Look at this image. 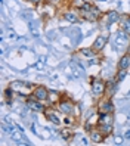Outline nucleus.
<instances>
[{"instance_id":"5","label":"nucleus","mask_w":130,"mask_h":146,"mask_svg":"<svg viewBox=\"0 0 130 146\" xmlns=\"http://www.w3.org/2000/svg\"><path fill=\"white\" fill-rule=\"evenodd\" d=\"M25 106L30 111H34V112H45V109H46V104L37 100L33 94H30V96L25 99Z\"/></svg>"},{"instance_id":"15","label":"nucleus","mask_w":130,"mask_h":146,"mask_svg":"<svg viewBox=\"0 0 130 146\" xmlns=\"http://www.w3.org/2000/svg\"><path fill=\"white\" fill-rule=\"evenodd\" d=\"M120 28L123 30L127 36H130V15H123L120 19Z\"/></svg>"},{"instance_id":"9","label":"nucleus","mask_w":130,"mask_h":146,"mask_svg":"<svg viewBox=\"0 0 130 146\" xmlns=\"http://www.w3.org/2000/svg\"><path fill=\"white\" fill-rule=\"evenodd\" d=\"M89 137H90V140H92V143H102L103 140L107 139L105 136H103V133L99 130V128L95 125L92 130L89 131Z\"/></svg>"},{"instance_id":"12","label":"nucleus","mask_w":130,"mask_h":146,"mask_svg":"<svg viewBox=\"0 0 130 146\" xmlns=\"http://www.w3.org/2000/svg\"><path fill=\"white\" fill-rule=\"evenodd\" d=\"M64 19L67 22L77 24V22L80 21V13L75 12V11H67V12H64Z\"/></svg>"},{"instance_id":"14","label":"nucleus","mask_w":130,"mask_h":146,"mask_svg":"<svg viewBox=\"0 0 130 146\" xmlns=\"http://www.w3.org/2000/svg\"><path fill=\"white\" fill-rule=\"evenodd\" d=\"M117 89H118V83L115 81V78H111L107 81V96H109V98L114 96Z\"/></svg>"},{"instance_id":"11","label":"nucleus","mask_w":130,"mask_h":146,"mask_svg":"<svg viewBox=\"0 0 130 146\" xmlns=\"http://www.w3.org/2000/svg\"><path fill=\"white\" fill-rule=\"evenodd\" d=\"M105 18H107V27H111L112 24H120V19H121V16L118 13V11H109L107 15H105Z\"/></svg>"},{"instance_id":"25","label":"nucleus","mask_w":130,"mask_h":146,"mask_svg":"<svg viewBox=\"0 0 130 146\" xmlns=\"http://www.w3.org/2000/svg\"><path fill=\"white\" fill-rule=\"evenodd\" d=\"M30 3H33V5H39V3H41L43 0H28Z\"/></svg>"},{"instance_id":"6","label":"nucleus","mask_w":130,"mask_h":146,"mask_svg":"<svg viewBox=\"0 0 130 146\" xmlns=\"http://www.w3.org/2000/svg\"><path fill=\"white\" fill-rule=\"evenodd\" d=\"M108 41H109V34L108 33H101L99 36L95 38V41L92 43V47H93V50L96 53H99V52H102V50L105 49V46L108 44Z\"/></svg>"},{"instance_id":"13","label":"nucleus","mask_w":130,"mask_h":146,"mask_svg":"<svg viewBox=\"0 0 130 146\" xmlns=\"http://www.w3.org/2000/svg\"><path fill=\"white\" fill-rule=\"evenodd\" d=\"M129 66H130V52H126L123 56L118 59L117 68L118 70H129Z\"/></svg>"},{"instance_id":"18","label":"nucleus","mask_w":130,"mask_h":146,"mask_svg":"<svg viewBox=\"0 0 130 146\" xmlns=\"http://www.w3.org/2000/svg\"><path fill=\"white\" fill-rule=\"evenodd\" d=\"M96 127L103 133V136H105V137H108L109 134H112V131H114V127H112V124H98Z\"/></svg>"},{"instance_id":"24","label":"nucleus","mask_w":130,"mask_h":146,"mask_svg":"<svg viewBox=\"0 0 130 146\" xmlns=\"http://www.w3.org/2000/svg\"><path fill=\"white\" fill-rule=\"evenodd\" d=\"M124 140H130V128L126 130V133H124Z\"/></svg>"},{"instance_id":"3","label":"nucleus","mask_w":130,"mask_h":146,"mask_svg":"<svg viewBox=\"0 0 130 146\" xmlns=\"http://www.w3.org/2000/svg\"><path fill=\"white\" fill-rule=\"evenodd\" d=\"M56 106H58V109H59L61 114H64V115H73L75 104H74V102H73L70 98L64 96V98L59 99V102L56 104Z\"/></svg>"},{"instance_id":"2","label":"nucleus","mask_w":130,"mask_h":146,"mask_svg":"<svg viewBox=\"0 0 130 146\" xmlns=\"http://www.w3.org/2000/svg\"><path fill=\"white\" fill-rule=\"evenodd\" d=\"M90 90H92L93 96L98 99L107 96V81L101 78V77H95L90 81Z\"/></svg>"},{"instance_id":"22","label":"nucleus","mask_w":130,"mask_h":146,"mask_svg":"<svg viewBox=\"0 0 130 146\" xmlns=\"http://www.w3.org/2000/svg\"><path fill=\"white\" fill-rule=\"evenodd\" d=\"M45 61H46L45 56H40V59L36 62V65H34V66H36L37 70H43V68H45Z\"/></svg>"},{"instance_id":"10","label":"nucleus","mask_w":130,"mask_h":146,"mask_svg":"<svg viewBox=\"0 0 130 146\" xmlns=\"http://www.w3.org/2000/svg\"><path fill=\"white\" fill-rule=\"evenodd\" d=\"M98 124H112L114 125V112H99L96 125Z\"/></svg>"},{"instance_id":"8","label":"nucleus","mask_w":130,"mask_h":146,"mask_svg":"<svg viewBox=\"0 0 130 146\" xmlns=\"http://www.w3.org/2000/svg\"><path fill=\"white\" fill-rule=\"evenodd\" d=\"M45 115H46V118H47L53 125H61V124H62V119L59 118V115H58V112H56L55 106H52V105L46 106V109H45Z\"/></svg>"},{"instance_id":"21","label":"nucleus","mask_w":130,"mask_h":146,"mask_svg":"<svg viewBox=\"0 0 130 146\" xmlns=\"http://www.w3.org/2000/svg\"><path fill=\"white\" fill-rule=\"evenodd\" d=\"M11 139L12 140H15V142H19V140H22V131L21 130H18V131H12L11 133Z\"/></svg>"},{"instance_id":"23","label":"nucleus","mask_w":130,"mask_h":146,"mask_svg":"<svg viewBox=\"0 0 130 146\" xmlns=\"http://www.w3.org/2000/svg\"><path fill=\"white\" fill-rule=\"evenodd\" d=\"M124 140V137H121V136H114V143L115 145H121Z\"/></svg>"},{"instance_id":"7","label":"nucleus","mask_w":130,"mask_h":146,"mask_svg":"<svg viewBox=\"0 0 130 146\" xmlns=\"http://www.w3.org/2000/svg\"><path fill=\"white\" fill-rule=\"evenodd\" d=\"M96 109H98V114H99V112H114V104H112L111 98H109V96L101 98L99 102H98Z\"/></svg>"},{"instance_id":"19","label":"nucleus","mask_w":130,"mask_h":146,"mask_svg":"<svg viewBox=\"0 0 130 146\" xmlns=\"http://www.w3.org/2000/svg\"><path fill=\"white\" fill-rule=\"evenodd\" d=\"M59 134L64 137V140H67V142H71L73 139H74V134H73V131L70 130V127H64L62 130L59 131Z\"/></svg>"},{"instance_id":"16","label":"nucleus","mask_w":130,"mask_h":146,"mask_svg":"<svg viewBox=\"0 0 130 146\" xmlns=\"http://www.w3.org/2000/svg\"><path fill=\"white\" fill-rule=\"evenodd\" d=\"M79 55L83 56L84 59H92V58H96V52L93 50V47H81L79 50Z\"/></svg>"},{"instance_id":"4","label":"nucleus","mask_w":130,"mask_h":146,"mask_svg":"<svg viewBox=\"0 0 130 146\" xmlns=\"http://www.w3.org/2000/svg\"><path fill=\"white\" fill-rule=\"evenodd\" d=\"M49 93H50V90L46 89V86H41V84L34 86V89H33V92H31L33 96L36 98L37 100L43 102V104H47V100H49Z\"/></svg>"},{"instance_id":"17","label":"nucleus","mask_w":130,"mask_h":146,"mask_svg":"<svg viewBox=\"0 0 130 146\" xmlns=\"http://www.w3.org/2000/svg\"><path fill=\"white\" fill-rule=\"evenodd\" d=\"M59 99H61V94H59V92L50 90V93H49V100H47V105H46V106H49V105H52V106H56V104L59 102Z\"/></svg>"},{"instance_id":"20","label":"nucleus","mask_w":130,"mask_h":146,"mask_svg":"<svg viewBox=\"0 0 130 146\" xmlns=\"http://www.w3.org/2000/svg\"><path fill=\"white\" fill-rule=\"evenodd\" d=\"M127 77V70H117L115 71V75H114V78L117 83H121L124 78Z\"/></svg>"},{"instance_id":"1","label":"nucleus","mask_w":130,"mask_h":146,"mask_svg":"<svg viewBox=\"0 0 130 146\" xmlns=\"http://www.w3.org/2000/svg\"><path fill=\"white\" fill-rule=\"evenodd\" d=\"M79 13L81 16V19L87 21V22H98L102 18V12L98 6H95L90 2H81L79 6Z\"/></svg>"}]
</instances>
